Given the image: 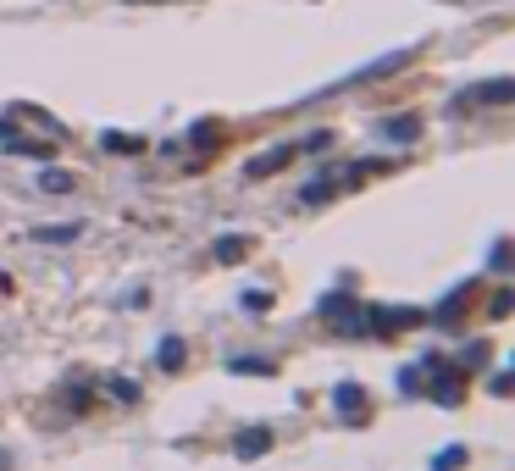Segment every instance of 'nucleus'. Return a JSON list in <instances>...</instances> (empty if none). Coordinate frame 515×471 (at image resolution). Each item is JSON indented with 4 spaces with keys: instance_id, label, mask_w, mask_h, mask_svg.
Instances as JSON below:
<instances>
[{
    "instance_id": "1",
    "label": "nucleus",
    "mask_w": 515,
    "mask_h": 471,
    "mask_svg": "<svg viewBox=\"0 0 515 471\" xmlns=\"http://www.w3.org/2000/svg\"><path fill=\"white\" fill-rule=\"evenodd\" d=\"M322 316L338 327V333H344V339H366V333H372V311H360L349 294H333V300H322Z\"/></svg>"
},
{
    "instance_id": "2",
    "label": "nucleus",
    "mask_w": 515,
    "mask_h": 471,
    "mask_svg": "<svg viewBox=\"0 0 515 471\" xmlns=\"http://www.w3.org/2000/svg\"><path fill=\"white\" fill-rule=\"evenodd\" d=\"M410 56H416V50H394V56H383V61H366L360 73H349V78H338V84H327V95H333V89H349V84H366V78H388V73H399Z\"/></svg>"
},
{
    "instance_id": "3",
    "label": "nucleus",
    "mask_w": 515,
    "mask_h": 471,
    "mask_svg": "<svg viewBox=\"0 0 515 471\" xmlns=\"http://www.w3.org/2000/svg\"><path fill=\"white\" fill-rule=\"evenodd\" d=\"M427 377H432V399L438 405H460V366H444V361H427Z\"/></svg>"
},
{
    "instance_id": "4",
    "label": "nucleus",
    "mask_w": 515,
    "mask_h": 471,
    "mask_svg": "<svg viewBox=\"0 0 515 471\" xmlns=\"http://www.w3.org/2000/svg\"><path fill=\"white\" fill-rule=\"evenodd\" d=\"M504 100H515V78H488L482 89H471V95H460L455 106H504Z\"/></svg>"
},
{
    "instance_id": "5",
    "label": "nucleus",
    "mask_w": 515,
    "mask_h": 471,
    "mask_svg": "<svg viewBox=\"0 0 515 471\" xmlns=\"http://www.w3.org/2000/svg\"><path fill=\"white\" fill-rule=\"evenodd\" d=\"M333 405H338V416H344L349 427H366V394H360V383H338Z\"/></svg>"
},
{
    "instance_id": "6",
    "label": "nucleus",
    "mask_w": 515,
    "mask_h": 471,
    "mask_svg": "<svg viewBox=\"0 0 515 471\" xmlns=\"http://www.w3.org/2000/svg\"><path fill=\"white\" fill-rule=\"evenodd\" d=\"M266 449H272V433H266V427H250V433L233 438V455L239 460H255V455H266Z\"/></svg>"
},
{
    "instance_id": "7",
    "label": "nucleus",
    "mask_w": 515,
    "mask_h": 471,
    "mask_svg": "<svg viewBox=\"0 0 515 471\" xmlns=\"http://www.w3.org/2000/svg\"><path fill=\"white\" fill-rule=\"evenodd\" d=\"M421 311H372V333H399V327H416Z\"/></svg>"
},
{
    "instance_id": "8",
    "label": "nucleus",
    "mask_w": 515,
    "mask_h": 471,
    "mask_svg": "<svg viewBox=\"0 0 515 471\" xmlns=\"http://www.w3.org/2000/svg\"><path fill=\"white\" fill-rule=\"evenodd\" d=\"M288 156H294V150H288V145H283V150H266L261 161H250V178H266V172H277V167H283Z\"/></svg>"
},
{
    "instance_id": "9",
    "label": "nucleus",
    "mask_w": 515,
    "mask_h": 471,
    "mask_svg": "<svg viewBox=\"0 0 515 471\" xmlns=\"http://www.w3.org/2000/svg\"><path fill=\"white\" fill-rule=\"evenodd\" d=\"M244 250H250V244H244L239 233H228V239H216V261H228V266H233V261H244Z\"/></svg>"
},
{
    "instance_id": "10",
    "label": "nucleus",
    "mask_w": 515,
    "mask_h": 471,
    "mask_svg": "<svg viewBox=\"0 0 515 471\" xmlns=\"http://www.w3.org/2000/svg\"><path fill=\"white\" fill-rule=\"evenodd\" d=\"M388 139H399V145H410V139H416V133H421V122L416 117H394V122H388Z\"/></svg>"
},
{
    "instance_id": "11",
    "label": "nucleus",
    "mask_w": 515,
    "mask_h": 471,
    "mask_svg": "<svg viewBox=\"0 0 515 471\" xmlns=\"http://www.w3.org/2000/svg\"><path fill=\"white\" fill-rule=\"evenodd\" d=\"M161 366H167V372H178V366H183V344H178V339L161 344Z\"/></svg>"
},
{
    "instance_id": "12",
    "label": "nucleus",
    "mask_w": 515,
    "mask_h": 471,
    "mask_svg": "<svg viewBox=\"0 0 515 471\" xmlns=\"http://www.w3.org/2000/svg\"><path fill=\"white\" fill-rule=\"evenodd\" d=\"M510 305H515V289H499V294H493V305H488V311H493V316H510Z\"/></svg>"
},
{
    "instance_id": "13",
    "label": "nucleus",
    "mask_w": 515,
    "mask_h": 471,
    "mask_svg": "<svg viewBox=\"0 0 515 471\" xmlns=\"http://www.w3.org/2000/svg\"><path fill=\"white\" fill-rule=\"evenodd\" d=\"M327 194H333V183H305L300 200H305V206H316V200H327Z\"/></svg>"
},
{
    "instance_id": "14",
    "label": "nucleus",
    "mask_w": 515,
    "mask_h": 471,
    "mask_svg": "<svg viewBox=\"0 0 515 471\" xmlns=\"http://www.w3.org/2000/svg\"><path fill=\"white\" fill-rule=\"evenodd\" d=\"M266 305H272V294H266V289H250V294H244V311H266Z\"/></svg>"
},
{
    "instance_id": "15",
    "label": "nucleus",
    "mask_w": 515,
    "mask_h": 471,
    "mask_svg": "<svg viewBox=\"0 0 515 471\" xmlns=\"http://www.w3.org/2000/svg\"><path fill=\"white\" fill-rule=\"evenodd\" d=\"M45 189H50V194H67L72 178H67V172H45Z\"/></svg>"
},
{
    "instance_id": "16",
    "label": "nucleus",
    "mask_w": 515,
    "mask_h": 471,
    "mask_svg": "<svg viewBox=\"0 0 515 471\" xmlns=\"http://www.w3.org/2000/svg\"><path fill=\"white\" fill-rule=\"evenodd\" d=\"M34 239H50V244H61V239H78V228H39Z\"/></svg>"
},
{
    "instance_id": "17",
    "label": "nucleus",
    "mask_w": 515,
    "mask_h": 471,
    "mask_svg": "<svg viewBox=\"0 0 515 471\" xmlns=\"http://www.w3.org/2000/svg\"><path fill=\"white\" fill-rule=\"evenodd\" d=\"M106 150H139V139H128V133H106Z\"/></svg>"
},
{
    "instance_id": "18",
    "label": "nucleus",
    "mask_w": 515,
    "mask_h": 471,
    "mask_svg": "<svg viewBox=\"0 0 515 471\" xmlns=\"http://www.w3.org/2000/svg\"><path fill=\"white\" fill-rule=\"evenodd\" d=\"M460 460H466V449H444V455L432 460V466H438V471H449V466H460Z\"/></svg>"
},
{
    "instance_id": "19",
    "label": "nucleus",
    "mask_w": 515,
    "mask_h": 471,
    "mask_svg": "<svg viewBox=\"0 0 515 471\" xmlns=\"http://www.w3.org/2000/svg\"><path fill=\"white\" fill-rule=\"evenodd\" d=\"M6 466H12V455H6V449H0V471H6Z\"/></svg>"
}]
</instances>
